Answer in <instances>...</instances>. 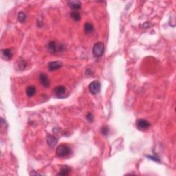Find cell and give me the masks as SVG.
Listing matches in <instances>:
<instances>
[{"label":"cell","instance_id":"2e32d148","mask_svg":"<svg viewBox=\"0 0 176 176\" xmlns=\"http://www.w3.org/2000/svg\"><path fill=\"white\" fill-rule=\"evenodd\" d=\"M26 67V62L24 60H19L17 64V67L19 70H24Z\"/></svg>","mask_w":176,"mask_h":176},{"label":"cell","instance_id":"6da1fadb","mask_svg":"<svg viewBox=\"0 0 176 176\" xmlns=\"http://www.w3.org/2000/svg\"><path fill=\"white\" fill-rule=\"evenodd\" d=\"M105 50L104 44L101 42H98L94 44L93 48H92V53L94 57L99 58L103 54Z\"/></svg>","mask_w":176,"mask_h":176},{"label":"cell","instance_id":"4fadbf2b","mask_svg":"<svg viewBox=\"0 0 176 176\" xmlns=\"http://www.w3.org/2000/svg\"><path fill=\"white\" fill-rule=\"evenodd\" d=\"M94 30V28L93 25L88 22L85 23L84 25V31L85 33H86L87 34L92 33H93Z\"/></svg>","mask_w":176,"mask_h":176},{"label":"cell","instance_id":"5bb4252c","mask_svg":"<svg viewBox=\"0 0 176 176\" xmlns=\"http://www.w3.org/2000/svg\"><path fill=\"white\" fill-rule=\"evenodd\" d=\"M70 171V169L68 166H64L61 169L60 172L57 174V175H68Z\"/></svg>","mask_w":176,"mask_h":176},{"label":"cell","instance_id":"8fae6325","mask_svg":"<svg viewBox=\"0 0 176 176\" xmlns=\"http://www.w3.org/2000/svg\"><path fill=\"white\" fill-rule=\"evenodd\" d=\"M57 142H58L57 138H56L54 136H53V135H49V136H48L47 143L50 147H55V145H56Z\"/></svg>","mask_w":176,"mask_h":176},{"label":"cell","instance_id":"3957f363","mask_svg":"<svg viewBox=\"0 0 176 176\" xmlns=\"http://www.w3.org/2000/svg\"><path fill=\"white\" fill-rule=\"evenodd\" d=\"M56 154L59 157H65L70 154L71 150L68 146L65 145H59L56 149Z\"/></svg>","mask_w":176,"mask_h":176},{"label":"cell","instance_id":"7c38bea8","mask_svg":"<svg viewBox=\"0 0 176 176\" xmlns=\"http://www.w3.org/2000/svg\"><path fill=\"white\" fill-rule=\"evenodd\" d=\"M36 92V88H35V86H33V85L28 87L27 89H26V95H27L28 97H32L33 96H35Z\"/></svg>","mask_w":176,"mask_h":176},{"label":"cell","instance_id":"d6986e66","mask_svg":"<svg viewBox=\"0 0 176 176\" xmlns=\"http://www.w3.org/2000/svg\"><path fill=\"white\" fill-rule=\"evenodd\" d=\"M86 118H87V119H88V121H90V122H93V120H94V116H93V114H92V113L89 112L88 114H87V116H86Z\"/></svg>","mask_w":176,"mask_h":176},{"label":"cell","instance_id":"277c9868","mask_svg":"<svg viewBox=\"0 0 176 176\" xmlns=\"http://www.w3.org/2000/svg\"><path fill=\"white\" fill-rule=\"evenodd\" d=\"M89 90L92 94H97L100 92L101 83L98 81H94L89 85Z\"/></svg>","mask_w":176,"mask_h":176},{"label":"cell","instance_id":"ffe728a7","mask_svg":"<svg viewBox=\"0 0 176 176\" xmlns=\"http://www.w3.org/2000/svg\"><path fill=\"white\" fill-rule=\"evenodd\" d=\"M146 157L149 158V159H151L153 161L157 162H160V160L158 158L154 157V156H146Z\"/></svg>","mask_w":176,"mask_h":176},{"label":"cell","instance_id":"e0dca14e","mask_svg":"<svg viewBox=\"0 0 176 176\" xmlns=\"http://www.w3.org/2000/svg\"><path fill=\"white\" fill-rule=\"evenodd\" d=\"M17 18L21 23H24L26 19V15L24 12H19L18 15H17Z\"/></svg>","mask_w":176,"mask_h":176},{"label":"cell","instance_id":"9a60e30c","mask_svg":"<svg viewBox=\"0 0 176 176\" xmlns=\"http://www.w3.org/2000/svg\"><path fill=\"white\" fill-rule=\"evenodd\" d=\"M70 17L71 18H72L75 21H79L81 19V15L78 11H72L70 12Z\"/></svg>","mask_w":176,"mask_h":176},{"label":"cell","instance_id":"5b68a950","mask_svg":"<svg viewBox=\"0 0 176 176\" xmlns=\"http://www.w3.org/2000/svg\"><path fill=\"white\" fill-rule=\"evenodd\" d=\"M150 125V123L145 119H138L136 120V127L139 130H146Z\"/></svg>","mask_w":176,"mask_h":176},{"label":"cell","instance_id":"9c48e42d","mask_svg":"<svg viewBox=\"0 0 176 176\" xmlns=\"http://www.w3.org/2000/svg\"><path fill=\"white\" fill-rule=\"evenodd\" d=\"M48 50L50 53L52 54H55L56 53L57 51L59 50H58V48L57 47V45H56V42L55 41H50L48 45Z\"/></svg>","mask_w":176,"mask_h":176},{"label":"cell","instance_id":"30bf717a","mask_svg":"<svg viewBox=\"0 0 176 176\" xmlns=\"http://www.w3.org/2000/svg\"><path fill=\"white\" fill-rule=\"evenodd\" d=\"M67 5L73 10H77L81 8V3L79 1H70L67 3Z\"/></svg>","mask_w":176,"mask_h":176},{"label":"cell","instance_id":"8992f818","mask_svg":"<svg viewBox=\"0 0 176 176\" xmlns=\"http://www.w3.org/2000/svg\"><path fill=\"white\" fill-rule=\"evenodd\" d=\"M39 81H40L41 84L44 87V88H48L50 84L48 76L46 75V74H44V73H41V74L39 75Z\"/></svg>","mask_w":176,"mask_h":176},{"label":"cell","instance_id":"7a4b0ae2","mask_svg":"<svg viewBox=\"0 0 176 176\" xmlns=\"http://www.w3.org/2000/svg\"><path fill=\"white\" fill-rule=\"evenodd\" d=\"M54 94L55 96L58 98V99H64L67 96V89L63 85H59V86L56 87L54 90Z\"/></svg>","mask_w":176,"mask_h":176},{"label":"cell","instance_id":"ac0fdd59","mask_svg":"<svg viewBox=\"0 0 176 176\" xmlns=\"http://www.w3.org/2000/svg\"><path fill=\"white\" fill-rule=\"evenodd\" d=\"M101 133L104 135V136H107L109 134V127L107 126H103L101 128Z\"/></svg>","mask_w":176,"mask_h":176},{"label":"cell","instance_id":"ba28073f","mask_svg":"<svg viewBox=\"0 0 176 176\" xmlns=\"http://www.w3.org/2000/svg\"><path fill=\"white\" fill-rule=\"evenodd\" d=\"M12 51L11 49L7 48V49H3L1 50V55H2V57L6 59V61H9L10 59H11L12 57Z\"/></svg>","mask_w":176,"mask_h":176},{"label":"cell","instance_id":"52a82bcc","mask_svg":"<svg viewBox=\"0 0 176 176\" xmlns=\"http://www.w3.org/2000/svg\"><path fill=\"white\" fill-rule=\"evenodd\" d=\"M62 67V63L59 61H52L48 63V70L51 72L58 70Z\"/></svg>","mask_w":176,"mask_h":176}]
</instances>
